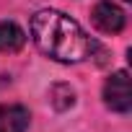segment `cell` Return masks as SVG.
<instances>
[{"label":"cell","instance_id":"cell-1","mask_svg":"<svg viewBox=\"0 0 132 132\" xmlns=\"http://www.w3.org/2000/svg\"><path fill=\"white\" fill-rule=\"evenodd\" d=\"M31 39L39 52L57 62H83L101 52L98 42L91 39L78 21L49 8L31 16Z\"/></svg>","mask_w":132,"mask_h":132},{"label":"cell","instance_id":"cell-2","mask_svg":"<svg viewBox=\"0 0 132 132\" xmlns=\"http://www.w3.org/2000/svg\"><path fill=\"white\" fill-rule=\"evenodd\" d=\"M104 101L111 111H119V114L132 109V88H129L127 70H117L114 75H109V80L104 83Z\"/></svg>","mask_w":132,"mask_h":132},{"label":"cell","instance_id":"cell-3","mask_svg":"<svg viewBox=\"0 0 132 132\" xmlns=\"http://www.w3.org/2000/svg\"><path fill=\"white\" fill-rule=\"evenodd\" d=\"M91 18H93V26L104 34H119L124 29V11L119 5H114L111 0H101L93 8Z\"/></svg>","mask_w":132,"mask_h":132},{"label":"cell","instance_id":"cell-4","mask_svg":"<svg viewBox=\"0 0 132 132\" xmlns=\"http://www.w3.org/2000/svg\"><path fill=\"white\" fill-rule=\"evenodd\" d=\"M29 109L18 104L0 106V132H26L29 129Z\"/></svg>","mask_w":132,"mask_h":132},{"label":"cell","instance_id":"cell-5","mask_svg":"<svg viewBox=\"0 0 132 132\" xmlns=\"http://www.w3.org/2000/svg\"><path fill=\"white\" fill-rule=\"evenodd\" d=\"M26 44V34L18 23L3 21L0 23V52H18Z\"/></svg>","mask_w":132,"mask_h":132}]
</instances>
